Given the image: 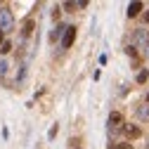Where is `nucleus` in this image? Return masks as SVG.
<instances>
[{"instance_id": "5", "label": "nucleus", "mask_w": 149, "mask_h": 149, "mask_svg": "<svg viewBox=\"0 0 149 149\" xmlns=\"http://www.w3.org/2000/svg\"><path fill=\"white\" fill-rule=\"evenodd\" d=\"M135 116H137V121H142V123H149V104H142V107H137V109H135Z\"/></svg>"}, {"instance_id": "15", "label": "nucleus", "mask_w": 149, "mask_h": 149, "mask_svg": "<svg viewBox=\"0 0 149 149\" xmlns=\"http://www.w3.org/2000/svg\"><path fill=\"white\" fill-rule=\"evenodd\" d=\"M118 149H133V144H128V142H121V144H118Z\"/></svg>"}, {"instance_id": "17", "label": "nucleus", "mask_w": 149, "mask_h": 149, "mask_svg": "<svg viewBox=\"0 0 149 149\" xmlns=\"http://www.w3.org/2000/svg\"><path fill=\"white\" fill-rule=\"evenodd\" d=\"M144 22H149V10H147V12H144Z\"/></svg>"}, {"instance_id": "8", "label": "nucleus", "mask_w": 149, "mask_h": 149, "mask_svg": "<svg viewBox=\"0 0 149 149\" xmlns=\"http://www.w3.org/2000/svg\"><path fill=\"white\" fill-rule=\"evenodd\" d=\"M64 31H66V26H64V24H59L57 29H54V31L50 33V40H59L62 36H64Z\"/></svg>"}, {"instance_id": "11", "label": "nucleus", "mask_w": 149, "mask_h": 149, "mask_svg": "<svg viewBox=\"0 0 149 149\" xmlns=\"http://www.w3.org/2000/svg\"><path fill=\"white\" fill-rule=\"evenodd\" d=\"M147 78H149V73H147V71H144V69H142V71H140V73H137V83H144V81H147Z\"/></svg>"}, {"instance_id": "13", "label": "nucleus", "mask_w": 149, "mask_h": 149, "mask_svg": "<svg viewBox=\"0 0 149 149\" xmlns=\"http://www.w3.org/2000/svg\"><path fill=\"white\" fill-rule=\"evenodd\" d=\"M78 3H64V10H76Z\"/></svg>"}, {"instance_id": "10", "label": "nucleus", "mask_w": 149, "mask_h": 149, "mask_svg": "<svg viewBox=\"0 0 149 149\" xmlns=\"http://www.w3.org/2000/svg\"><path fill=\"white\" fill-rule=\"evenodd\" d=\"M10 50H12V43H10V40H5L3 45H0V52H3V54H7Z\"/></svg>"}, {"instance_id": "3", "label": "nucleus", "mask_w": 149, "mask_h": 149, "mask_svg": "<svg viewBox=\"0 0 149 149\" xmlns=\"http://www.w3.org/2000/svg\"><path fill=\"white\" fill-rule=\"evenodd\" d=\"M133 40H135V43L144 50V47H147V43H149V33H147L144 29H137V31L133 33Z\"/></svg>"}, {"instance_id": "7", "label": "nucleus", "mask_w": 149, "mask_h": 149, "mask_svg": "<svg viewBox=\"0 0 149 149\" xmlns=\"http://www.w3.org/2000/svg\"><path fill=\"white\" fill-rule=\"evenodd\" d=\"M140 12H142V3H130V5H128V17H130V19L137 17Z\"/></svg>"}, {"instance_id": "1", "label": "nucleus", "mask_w": 149, "mask_h": 149, "mask_svg": "<svg viewBox=\"0 0 149 149\" xmlns=\"http://www.w3.org/2000/svg\"><path fill=\"white\" fill-rule=\"evenodd\" d=\"M12 26H14V14H12V10H10V7H0V31L7 33V31H12Z\"/></svg>"}, {"instance_id": "16", "label": "nucleus", "mask_w": 149, "mask_h": 149, "mask_svg": "<svg viewBox=\"0 0 149 149\" xmlns=\"http://www.w3.org/2000/svg\"><path fill=\"white\" fill-rule=\"evenodd\" d=\"M3 43H5V33L0 31V45H3Z\"/></svg>"}, {"instance_id": "6", "label": "nucleus", "mask_w": 149, "mask_h": 149, "mask_svg": "<svg viewBox=\"0 0 149 149\" xmlns=\"http://www.w3.org/2000/svg\"><path fill=\"white\" fill-rule=\"evenodd\" d=\"M121 123H123V116L118 114V111H111V114H109V128H116Z\"/></svg>"}, {"instance_id": "4", "label": "nucleus", "mask_w": 149, "mask_h": 149, "mask_svg": "<svg viewBox=\"0 0 149 149\" xmlns=\"http://www.w3.org/2000/svg\"><path fill=\"white\" fill-rule=\"evenodd\" d=\"M123 133H125V137H128V140H135V137H140V135H142V130H140V125L130 123V125H125Z\"/></svg>"}, {"instance_id": "2", "label": "nucleus", "mask_w": 149, "mask_h": 149, "mask_svg": "<svg viewBox=\"0 0 149 149\" xmlns=\"http://www.w3.org/2000/svg\"><path fill=\"white\" fill-rule=\"evenodd\" d=\"M73 40H76V26H66V31H64V36H62V47H64V50L71 47Z\"/></svg>"}, {"instance_id": "14", "label": "nucleus", "mask_w": 149, "mask_h": 149, "mask_svg": "<svg viewBox=\"0 0 149 149\" xmlns=\"http://www.w3.org/2000/svg\"><path fill=\"white\" fill-rule=\"evenodd\" d=\"M5 71H7V62H0V76H5Z\"/></svg>"}, {"instance_id": "9", "label": "nucleus", "mask_w": 149, "mask_h": 149, "mask_svg": "<svg viewBox=\"0 0 149 149\" xmlns=\"http://www.w3.org/2000/svg\"><path fill=\"white\" fill-rule=\"evenodd\" d=\"M33 26H36V24H33V19H26V22H24V26H22V36H24V38L33 33Z\"/></svg>"}, {"instance_id": "12", "label": "nucleus", "mask_w": 149, "mask_h": 149, "mask_svg": "<svg viewBox=\"0 0 149 149\" xmlns=\"http://www.w3.org/2000/svg\"><path fill=\"white\" fill-rule=\"evenodd\" d=\"M125 52L130 54V57H135V54H137V47H135V45H128V47H125Z\"/></svg>"}]
</instances>
